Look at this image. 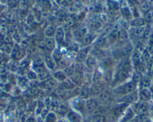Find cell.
<instances>
[{
	"mask_svg": "<svg viewBox=\"0 0 153 122\" xmlns=\"http://www.w3.org/2000/svg\"><path fill=\"white\" fill-rule=\"evenodd\" d=\"M89 89H90L91 97H92V98H96L101 92H103L107 89V85L104 82L92 83L90 85V86H89Z\"/></svg>",
	"mask_w": 153,
	"mask_h": 122,
	"instance_id": "ba28073f",
	"label": "cell"
},
{
	"mask_svg": "<svg viewBox=\"0 0 153 122\" xmlns=\"http://www.w3.org/2000/svg\"><path fill=\"white\" fill-rule=\"evenodd\" d=\"M45 65L46 67V68L48 69L50 71H53L56 70L57 69V64L53 61V59L52 58L51 55H46L45 57Z\"/></svg>",
	"mask_w": 153,
	"mask_h": 122,
	"instance_id": "e0dca14e",
	"label": "cell"
},
{
	"mask_svg": "<svg viewBox=\"0 0 153 122\" xmlns=\"http://www.w3.org/2000/svg\"><path fill=\"white\" fill-rule=\"evenodd\" d=\"M61 85L63 86V88H64L66 91L73 90V89H74L76 87L74 85V83L72 82L71 79L69 77L66 78L64 81H62L61 83Z\"/></svg>",
	"mask_w": 153,
	"mask_h": 122,
	"instance_id": "f546056e",
	"label": "cell"
},
{
	"mask_svg": "<svg viewBox=\"0 0 153 122\" xmlns=\"http://www.w3.org/2000/svg\"><path fill=\"white\" fill-rule=\"evenodd\" d=\"M137 90V84L132 80L127 81L126 83L119 85L111 89L113 97L117 99L126 96Z\"/></svg>",
	"mask_w": 153,
	"mask_h": 122,
	"instance_id": "6da1fadb",
	"label": "cell"
},
{
	"mask_svg": "<svg viewBox=\"0 0 153 122\" xmlns=\"http://www.w3.org/2000/svg\"><path fill=\"white\" fill-rule=\"evenodd\" d=\"M46 67H45V64H40V65H35V66H32V70L35 72L36 74H38V73H42L43 72L44 70H46Z\"/></svg>",
	"mask_w": 153,
	"mask_h": 122,
	"instance_id": "74e56055",
	"label": "cell"
},
{
	"mask_svg": "<svg viewBox=\"0 0 153 122\" xmlns=\"http://www.w3.org/2000/svg\"><path fill=\"white\" fill-rule=\"evenodd\" d=\"M138 95H139V101L141 102H146L149 101L152 97L150 91L148 89H143V88L140 90V92H138Z\"/></svg>",
	"mask_w": 153,
	"mask_h": 122,
	"instance_id": "d6986e66",
	"label": "cell"
},
{
	"mask_svg": "<svg viewBox=\"0 0 153 122\" xmlns=\"http://www.w3.org/2000/svg\"><path fill=\"white\" fill-rule=\"evenodd\" d=\"M71 81L74 83L76 87H81L84 85V79H83V73H80V72L74 71L73 74L70 76Z\"/></svg>",
	"mask_w": 153,
	"mask_h": 122,
	"instance_id": "7c38bea8",
	"label": "cell"
},
{
	"mask_svg": "<svg viewBox=\"0 0 153 122\" xmlns=\"http://www.w3.org/2000/svg\"><path fill=\"white\" fill-rule=\"evenodd\" d=\"M87 34L86 29L85 28H80V29H77L73 32V37L75 38V40H77L79 41H81V40L83 39V37Z\"/></svg>",
	"mask_w": 153,
	"mask_h": 122,
	"instance_id": "484cf974",
	"label": "cell"
},
{
	"mask_svg": "<svg viewBox=\"0 0 153 122\" xmlns=\"http://www.w3.org/2000/svg\"><path fill=\"white\" fill-rule=\"evenodd\" d=\"M153 18V14L152 11H148V12L146 13V20H147V21H151L152 20Z\"/></svg>",
	"mask_w": 153,
	"mask_h": 122,
	"instance_id": "7bdbcfd3",
	"label": "cell"
},
{
	"mask_svg": "<svg viewBox=\"0 0 153 122\" xmlns=\"http://www.w3.org/2000/svg\"><path fill=\"white\" fill-rule=\"evenodd\" d=\"M97 100L99 102L100 105L104 106L107 107V106H110L113 101V95L111 90H109L108 89H106L103 92H101L98 97H96Z\"/></svg>",
	"mask_w": 153,
	"mask_h": 122,
	"instance_id": "277c9868",
	"label": "cell"
},
{
	"mask_svg": "<svg viewBox=\"0 0 153 122\" xmlns=\"http://www.w3.org/2000/svg\"><path fill=\"white\" fill-rule=\"evenodd\" d=\"M51 57H52L53 59V61H55L56 64H58V63L59 62L60 60L63 58L62 52L59 49H58L57 47L56 48V49H54L51 52Z\"/></svg>",
	"mask_w": 153,
	"mask_h": 122,
	"instance_id": "4316f807",
	"label": "cell"
},
{
	"mask_svg": "<svg viewBox=\"0 0 153 122\" xmlns=\"http://www.w3.org/2000/svg\"><path fill=\"white\" fill-rule=\"evenodd\" d=\"M74 70L75 71L80 72V73H84L86 72V66H85L84 63L83 62H74Z\"/></svg>",
	"mask_w": 153,
	"mask_h": 122,
	"instance_id": "836d02e7",
	"label": "cell"
},
{
	"mask_svg": "<svg viewBox=\"0 0 153 122\" xmlns=\"http://www.w3.org/2000/svg\"><path fill=\"white\" fill-rule=\"evenodd\" d=\"M56 30V28L55 26L51 24L46 27V29L44 31V35H45V38H54V35H55Z\"/></svg>",
	"mask_w": 153,
	"mask_h": 122,
	"instance_id": "83f0119b",
	"label": "cell"
},
{
	"mask_svg": "<svg viewBox=\"0 0 153 122\" xmlns=\"http://www.w3.org/2000/svg\"><path fill=\"white\" fill-rule=\"evenodd\" d=\"M26 77L29 82H32V81H36L37 80V74L33 71V70L31 69L27 71L26 74Z\"/></svg>",
	"mask_w": 153,
	"mask_h": 122,
	"instance_id": "d590c367",
	"label": "cell"
},
{
	"mask_svg": "<svg viewBox=\"0 0 153 122\" xmlns=\"http://www.w3.org/2000/svg\"><path fill=\"white\" fill-rule=\"evenodd\" d=\"M65 120L67 122H82L84 120V117L80 113L70 109L65 117Z\"/></svg>",
	"mask_w": 153,
	"mask_h": 122,
	"instance_id": "30bf717a",
	"label": "cell"
},
{
	"mask_svg": "<svg viewBox=\"0 0 153 122\" xmlns=\"http://www.w3.org/2000/svg\"><path fill=\"white\" fill-rule=\"evenodd\" d=\"M118 41L122 44L129 41V35L125 29H120L118 33Z\"/></svg>",
	"mask_w": 153,
	"mask_h": 122,
	"instance_id": "d4e9b609",
	"label": "cell"
},
{
	"mask_svg": "<svg viewBox=\"0 0 153 122\" xmlns=\"http://www.w3.org/2000/svg\"><path fill=\"white\" fill-rule=\"evenodd\" d=\"M56 44L54 38H45V48L50 52H52L54 49L56 48Z\"/></svg>",
	"mask_w": 153,
	"mask_h": 122,
	"instance_id": "cb8c5ba5",
	"label": "cell"
},
{
	"mask_svg": "<svg viewBox=\"0 0 153 122\" xmlns=\"http://www.w3.org/2000/svg\"><path fill=\"white\" fill-rule=\"evenodd\" d=\"M70 110L68 105H66V104L61 103L59 106L53 108V111L57 115H62L65 117V115H67V113L68 112V111Z\"/></svg>",
	"mask_w": 153,
	"mask_h": 122,
	"instance_id": "9a60e30c",
	"label": "cell"
},
{
	"mask_svg": "<svg viewBox=\"0 0 153 122\" xmlns=\"http://www.w3.org/2000/svg\"><path fill=\"white\" fill-rule=\"evenodd\" d=\"M64 23L66 25V26H68L69 28H71L74 26V20L71 18V17H67V18H66V20H65Z\"/></svg>",
	"mask_w": 153,
	"mask_h": 122,
	"instance_id": "60d3db41",
	"label": "cell"
},
{
	"mask_svg": "<svg viewBox=\"0 0 153 122\" xmlns=\"http://www.w3.org/2000/svg\"><path fill=\"white\" fill-rule=\"evenodd\" d=\"M85 101L80 97H75L68 101V106L71 109L80 113L83 117H86L85 113Z\"/></svg>",
	"mask_w": 153,
	"mask_h": 122,
	"instance_id": "3957f363",
	"label": "cell"
},
{
	"mask_svg": "<svg viewBox=\"0 0 153 122\" xmlns=\"http://www.w3.org/2000/svg\"><path fill=\"white\" fill-rule=\"evenodd\" d=\"M56 122H66V121L63 120V119H58Z\"/></svg>",
	"mask_w": 153,
	"mask_h": 122,
	"instance_id": "bcb514c9",
	"label": "cell"
},
{
	"mask_svg": "<svg viewBox=\"0 0 153 122\" xmlns=\"http://www.w3.org/2000/svg\"><path fill=\"white\" fill-rule=\"evenodd\" d=\"M131 73L127 70H122V69H117V72L113 74V80L111 82V86L113 88L121 85L128 81V79L131 77Z\"/></svg>",
	"mask_w": 153,
	"mask_h": 122,
	"instance_id": "7a4b0ae2",
	"label": "cell"
},
{
	"mask_svg": "<svg viewBox=\"0 0 153 122\" xmlns=\"http://www.w3.org/2000/svg\"><path fill=\"white\" fill-rule=\"evenodd\" d=\"M84 64L86 68V71L93 72L99 67V61L90 53L84 61Z\"/></svg>",
	"mask_w": 153,
	"mask_h": 122,
	"instance_id": "9c48e42d",
	"label": "cell"
},
{
	"mask_svg": "<svg viewBox=\"0 0 153 122\" xmlns=\"http://www.w3.org/2000/svg\"><path fill=\"white\" fill-rule=\"evenodd\" d=\"M35 116L29 115L27 118H26L24 122H35Z\"/></svg>",
	"mask_w": 153,
	"mask_h": 122,
	"instance_id": "ee69618b",
	"label": "cell"
},
{
	"mask_svg": "<svg viewBox=\"0 0 153 122\" xmlns=\"http://www.w3.org/2000/svg\"><path fill=\"white\" fill-rule=\"evenodd\" d=\"M42 1H43V0H42Z\"/></svg>",
	"mask_w": 153,
	"mask_h": 122,
	"instance_id": "c3c4849f",
	"label": "cell"
},
{
	"mask_svg": "<svg viewBox=\"0 0 153 122\" xmlns=\"http://www.w3.org/2000/svg\"><path fill=\"white\" fill-rule=\"evenodd\" d=\"M78 97H80V98L83 100H87L88 98H91L89 86L84 84L83 86L80 87V92H79Z\"/></svg>",
	"mask_w": 153,
	"mask_h": 122,
	"instance_id": "ffe728a7",
	"label": "cell"
},
{
	"mask_svg": "<svg viewBox=\"0 0 153 122\" xmlns=\"http://www.w3.org/2000/svg\"><path fill=\"white\" fill-rule=\"evenodd\" d=\"M52 77L53 79H55L59 83H61L62 81H64L66 78H68L66 76L64 70H59V69H56V70H54L52 73Z\"/></svg>",
	"mask_w": 153,
	"mask_h": 122,
	"instance_id": "44dd1931",
	"label": "cell"
},
{
	"mask_svg": "<svg viewBox=\"0 0 153 122\" xmlns=\"http://www.w3.org/2000/svg\"><path fill=\"white\" fill-rule=\"evenodd\" d=\"M138 101H139V95H138V91L137 90L126 96L117 99V103H123L130 106L137 103Z\"/></svg>",
	"mask_w": 153,
	"mask_h": 122,
	"instance_id": "8992f818",
	"label": "cell"
},
{
	"mask_svg": "<svg viewBox=\"0 0 153 122\" xmlns=\"http://www.w3.org/2000/svg\"><path fill=\"white\" fill-rule=\"evenodd\" d=\"M35 122H45V119H44V118H42L41 115H35Z\"/></svg>",
	"mask_w": 153,
	"mask_h": 122,
	"instance_id": "f6af8a7d",
	"label": "cell"
},
{
	"mask_svg": "<svg viewBox=\"0 0 153 122\" xmlns=\"http://www.w3.org/2000/svg\"><path fill=\"white\" fill-rule=\"evenodd\" d=\"M120 50H121V52L123 53V56L129 58L134 49L133 44L130 41H128L126 43L123 44L122 47H120Z\"/></svg>",
	"mask_w": 153,
	"mask_h": 122,
	"instance_id": "5bb4252c",
	"label": "cell"
},
{
	"mask_svg": "<svg viewBox=\"0 0 153 122\" xmlns=\"http://www.w3.org/2000/svg\"><path fill=\"white\" fill-rule=\"evenodd\" d=\"M26 55V52L24 50H20L16 52V58L18 60L23 59Z\"/></svg>",
	"mask_w": 153,
	"mask_h": 122,
	"instance_id": "ab89813d",
	"label": "cell"
},
{
	"mask_svg": "<svg viewBox=\"0 0 153 122\" xmlns=\"http://www.w3.org/2000/svg\"><path fill=\"white\" fill-rule=\"evenodd\" d=\"M100 106V104L96 98H88L85 101V113L86 116L89 117L93 112H95L98 107Z\"/></svg>",
	"mask_w": 153,
	"mask_h": 122,
	"instance_id": "5b68a950",
	"label": "cell"
},
{
	"mask_svg": "<svg viewBox=\"0 0 153 122\" xmlns=\"http://www.w3.org/2000/svg\"><path fill=\"white\" fill-rule=\"evenodd\" d=\"M58 85V82L51 76L50 79H48V80H46L45 82H44V83H39V87H42V89H44L45 90L54 91V89L57 87Z\"/></svg>",
	"mask_w": 153,
	"mask_h": 122,
	"instance_id": "8fae6325",
	"label": "cell"
},
{
	"mask_svg": "<svg viewBox=\"0 0 153 122\" xmlns=\"http://www.w3.org/2000/svg\"><path fill=\"white\" fill-rule=\"evenodd\" d=\"M146 26H141V27H132L131 34L134 37L137 38H140L143 36L144 32H145Z\"/></svg>",
	"mask_w": 153,
	"mask_h": 122,
	"instance_id": "f1b7e54d",
	"label": "cell"
},
{
	"mask_svg": "<svg viewBox=\"0 0 153 122\" xmlns=\"http://www.w3.org/2000/svg\"><path fill=\"white\" fill-rule=\"evenodd\" d=\"M145 20L141 18H137L135 20H132L131 22V25L132 27H141V26H145Z\"/></svg>",
	"mask_w": 153,
	"mask_h": 122,
	"instance_id": "e575fe53",
	"label": "cell"
},
{
	"mask_svg": "<svg viewBox=\"0 0 153 122\" xmlns=\"http://www.w3.org/2000/svg\"><path fill=\"white\" fill-rule=\"evenodd\" d=\"M140 7L142 11H143L144 12L147 13L148 11H149L150 5L147 1H146V0H143L142 2H140Z\"/></svg>",
	"mask_w": 153,
	"mask_h": 122,
	"instance_id": "f35d334b",
	"label": "cell"
},
{
	"mask_svg": "<svg viewBox=\"0 0 153 122\" xmlns=\"http://www.w3.org/2000/svg\"><path fill=\"white\" fill-rule=\"evenodd\" d=\"M152 36V30L149 27H146L145 32H144L143 37L146 38H149Z\"/></svg>",
	"mask_w": 153,
	"mask_h": 122,
	"instance_id": "b9f144b4",
	"label": "cell"
},
{
	"mask_svg": "<svg viewBox=\"0 0 153 122\" xmlns=\"http://www.w3.org/2000/svg\"><path fill=\"white\" fill-rule=\"evenodd\" d=\"M82 122H90V121H89V120H86V119H84Z\"/></svg>",
	"mask_w": 153,
	"mask_h": 122,
	"instance_id": "7dc6e473",
	"label": "cell"
},
{
	"mask_svg": "<svg viewBox=\"0 0 153 122\" xmlns=\"http://www.w3.org/2000/svg\"><path fill=\"white\" fill-rule=\"evenodd\" d=\"M103 71L100 70L99 67L94 70L92 73V83H100V82H103Z\"/></svg>",
	"mask_w": 153,
	"mask_h": 122,
	"instance_id": "7402d4cb",
	"label": "cell"
},
{
	"mask_svg": "<svg viewBox=\"0 0 153 122\" xmlns=\"http://www.w3.org/2000/svg\"><path fill=\"white\" fill-rule=\"evenodd\" d=\"M74 71H75L74 63H72V64H71L70 65L68 66V67L64 70V72H65V75L67 77H70V76L73 74V73Z\"/></svg>",
	"mask_w": 153,
	"mask_h": 122,
	"instance_id": "8d00e7d4",
	"label": "cell"
},
{
	"mask_svg": "<svg viewBox=\"0 0 153 122\" xmlns=\"http://www.w3.org/2000/svg\"><path fill=\"white\" fill-rule=\"evenodd\" d=\"M93 42V38H92V35L91 34L87 33L84 37L83 38V39L81 40L82 47H89L91 46L92 43Z\"/></svg>",
	"mask_w": 153,
	"mask_h": 122,
	"instance_id": "1f68e13d",
	"label": "cell"
},
{
	"mask_svg": "<svg viewBox=\"0 0 153 122\" xmlns=\"http://www.w3.org/2000/svg\"><path fill=\"white\" fill-rule=\"evenodd\" d=\"M51 73L50 70H48V69H46L45 70H44L42 73L37 74V80L39 83H42L45 82L46 80H48V79L51 77Z\"/></svg>",
	"mask_w": 153,
	"mask_h": 122,
	"instance_id": "603a6c76",
	"label": "cell"
},
{
	"mask_svg": "<svg viewBox=\"0 0 153 122\" xmlns=\"http://www.w3.org/2000/svg\"><path fill=\"white\" fill-rule=\"evenodd\" d=\"M44 119H45V122H56L58 120V117L53 111H49Z\"/></svg>",
	"mask_w": 153,
	"mask_h": 122,
	"instance_id": "d6a6232c",
	"label": "cell"
},
{
	"mask_svg": "<svg viewBox=\"0 0 153 122\" xmlns=\"http://www.w3.org/2000/svg\"><path fill=\"white\" fill-rule=\"evenodd\" d=\"M99 63V67H101L103 70H110L113 67L114 60L111 56H107V58H104Z\"/></svg>",
	"mask_w": 153,
	"mask_h": 122,
	"instance_id": "2e32d148",
	"label": "cell"
},
{
	"mask_svg": "<svg viewBox=\"0 0 153 122\" xmlns=\"http://www.w3.org/2000/svg\"><path fill=\"white\" fill-rule=\"evenodd\" d=\"M90 53L92 54L99 62L101 61H102L104 58H107V56H110V55L107 54L105 49H93V48H92V50H91Z\"/></svg>",
	"mask_w": 153,
	"mask_h": 122,
	"instance_id": "4fadbf2b",
	"label": "cell"
},
{
	"mask_svg": "<svg viewBox=\"0 0 153 122\" xmlns=\"http://www.w3.org/2000/svg\"><path fill=\"white\" fill-rule=\"evenodd\" d=\"M65 38V32L63 30L62 27L56 28L55 35H54V39H55L56 44H61L64 42Z\"/></svg>",
	"mask_w": 153,
	"mask_h": 122,
	"instance_id": "ac0fdd59",
	"label": "cell"
},
{
	"mask_svg": "<svg viewBox=\"0 0 153 122\" xmlns=\"http://www.w3.org/2000/svg\"><path fill=\"white\" fill-rule=\"evenodd\" d=\"M42 92V89L39 88V86H35V87H29V89L26 90V93L27 96L29 97H35L37 95H40Z\"/></svg>",
	"mask_w": 153,
	"mask_h": 122,
	"instance_id": "4dcf8cb0",
	"label": "cell"
},
{
	"mask_svg": "<svg viewBox=\"0 0 153 122\" xmlns=\"http://www.w3.org/2000/svg\"><path fill=\"white\" fill-rule=\"evenodd\" d=\"M91 50H92V46L83 47L80 48L79 50L76 53L75 61H76V62L84 63V61H86L87 57L90 54Z\"/></svg>",
	"mask_w": 153,
	"mask_h": 122,
	"instance_id": "52a82bcc",
	"label": "cell"
}]
</instances>
